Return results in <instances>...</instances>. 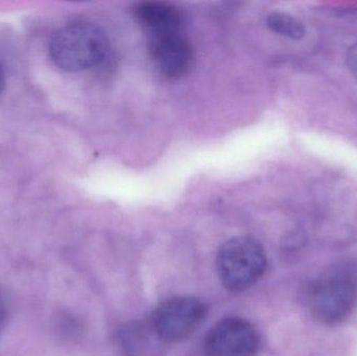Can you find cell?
Wrapping results in <instances>:
<instances>
[{
	"instance_id": "4",
	"label": "cell",
	"mask_w": 357,
	"mask_h": 356,
	"mask_svg": "<svg viewBox=\"0 0 357 356\" xmlns=\"http://www.w3.org/2000/svg\"><path fill=\"white\" fill-rule=\"evenodd\" d=\"M206 315L207 307L199 299L176 297L157 307L153 315V330L163 342H181L197 332Z\"/></svg>"
},
{
	"instance_id": "3",
	"label": "cell",
	"mask_w": 357,
	"mask_h": 356,
	"mask_svg": "<svg viewBox=\"0 0 357 356\" xmlns=\"http://www.w3.org/2000/svg\"><path fill=\"white\" fill-rule=\"evenodd\" d=\"M357 288L345 276H331L317 282L308 295V307L317 321L337 325L346 321L356 309Z\"/></svg>"
},
{
	"instance_id": "6",
	"label": "cell",
	"mask_w": 357,
	"mask_h": 356,
	"mask_svg": "<svg viewBox=\"0 0 357 356\" xmlns=\"http://www.w3.org/2000/svg\"><path fill=\"white\" fill-rule=\"evenodd\" d=\"M149 56L157 70L169 79L187 75L193 65V48L181 31L151 33Z\"/></svg>"
},
{
	"instance_id": "11",
	"label": "cell",
	"mask_w": 357,
	"mask_h": 356,
	"mask_svg": "<svg viewBox=\"0 0 357 356\" xmlns=\"http://www.w3.org/2000/svg\"><path fill=\"white\" fill-rule=\"evenodd\" d=\"M4 88V72L3 69H2L1 64H0V94L3 91Z\"/></svg>"
},
{
	"instance_id": "5",
	"label": "cell",
	"mask_w": 357,
	"mask_h": 356,
	"mask_svg": "<svg viewBox=\"0 0 357 356\" xmlns=\"http://www.w3.org/2000/svg\"><path fill=\"white\" fill-rule=\"evenodd\" d=\"M260 338L256 328L241 318H228L213 326L206 336L209 356H256Z\"/></svg>"
},
{
	"instance_id": "1",
	"label": "cell",
	"mask_w": 357,
	"mask_h": 356,
	"mask_svg": "<svg viewBox=\"0 0 357 356\" xmlns=\"http://www.w3.org/2000/svg\"><path fill=\"white\" fill-rule=\"evenodd\" d=\"M110 44L106 33L88 22L66 25L52 35L50 54L60 68L70 72L98 66L107 58Z\"/></svg>"
},
{
	"instance_id": "8",
	"label": "cell",
	"mask_w": 357,
	"mask_h": 356,
	"mask_svg": "<svg viewBox=\"0 0 357 356\" xmlns=\"http://www.w3.org/2000/svg\"><path fill=\"white\" fill-rule=\"evenodd\" d=\"M266 24L271 31L291 40H301L306 33L303 23L284 12L271 13L266 18Z\"/></svg>"
},
{
	"instance_id": "7",
	"label": "cell",
	"mask_w": 357,
	"mask_h": 356,
	"mask_svg": "<svg viewBox=\"0 0 357 356\" xmlns=\"http://www.w3.org/2000/svg\"><path fill=\"white\" fill-rule=\"evenodd\" d=\"M133 15L150 33L181 31L184 22L180 8L167 2H139L134 6Z\"/></svg>"
},
{
	"instance_id": "2",
	"label": "cell",
	"mask_w": 357,
	"mask_h": 356,
	"mask_svg": "<svg viewBox=\"0 0 357 356\" xmlns=\"http://www.w3.org/2000/svg\"><path fill=\"white\" fill-rule=\"evenodd\" d=\"M216 267L222 286L230 292L239 293L253 286L264 276L268 258L257 240L241 236L220 247Z\"/></svg>"
},
{
	"instance_id": "10",
	"label": "cell",
	"mask_w": 357,
	"mask_h": 356,
	"mask_svg": "<svg viewBox=\"0 0 357 356\" xmlns=\"http://www.w3.org/2000/svg\"><path fill=\"white\" fill-rule=\"evenodd\" d=\"M4 319H6V311H4L3 302H2L1 297H0V330H1Z\"/></svg>"
},
{
	"instance_id": "9",
	"label": "cell",
	"mask_w": 357,
	"mask_h": 356,
	"mask_svg": "<svg viewBox=\"0 0 357 356\" xmlns=\"http://www.w3.org/2000/svg\"><path fill=\"white\" fill-rule=\"evenodd\" d=\"M346 62H347L348 69L357 82V43L354 44L348 49Z\"/></svg>"
}]
</instances>
